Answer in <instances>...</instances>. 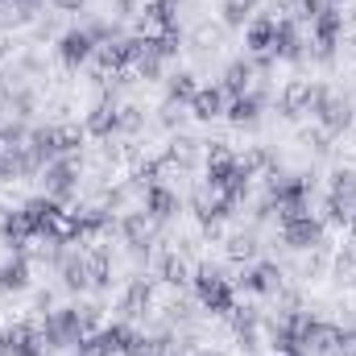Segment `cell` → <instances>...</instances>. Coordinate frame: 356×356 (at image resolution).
<instances>
[{"label": "cell", "instance_id": "cell-4", "mask_svg": "<svg viewBox=\"0 0 356 356\" xmlns=\"http://www.w3.org/2000/svg\"><path fill=\"white\" fill-rule=\"evenodd\" d=\"M21 211H25V224H29L33 236H58V220H63V203H58V199L38 195V199H29Z\"/></svg>", "mask_w": 356, "mask_h": 356}, {"label": "cell", "instance_id": "cell-45", "mask_svg": "<svg viewBox=\"0 0 356 356\" xmlns=\"http://www.w3.org/2000/svg\"><path fill=\"white\" fill-rule=\"evenodd\" d=\"M191 315H195V311H191L186 298H175V302L166 307V319H170V323H191Z\"/></svg>", "mask_w": 356, "mask_h": 356}, {"label": "cell", "instance_id": "cell-44", "mask_svg": "<svg viewBox=\"0 0 356 356\" xmlns=\"http://www.w3.org/2000/svg\"><path fill=\"white\" fill-rule=\"evenodd\" d=\"M75 315H79L83 332H95V327H99V307H95V302H75Z\"/></svg>", "mask_w": 356, "mask_h": 356}, {"label": "cell", "instance_id": "cell-41", "mask_svg": "<svg viewBox=\"0 0 356 356\" xmlns=\"http://www.w3.org/2000/svg\"><path fill=\"white\" fill-rule=\"evenodd\" d=\"M298 141H302V145H307L311 154H319V158H323V154L332 149V133H323V129H307V133H302Z\"/></svg>", "mask_w": 356, "mask_h": 356}, {"label": "cell", "instance_id": "cell-55", "mask_svg": "<svg viewBox=\"0 0 356 356\" xmlns=\"http://www.w3.org/2000/svg\"><path fill=\"white\" fill-rule=\"evenodd\" d=\"M4 8H8V0H0V13H4Z\"/></svg>", "mask_w": 356, "mask_h": 356}, {"label": "cell", "instance_id": "cell-51", "mask_svg": "<svg viewBox=\"0 0 356 356\" xmlns=\"http://www.w3.org/2000/svg\"><path fill=\"white\" fill-rule=\"evenodd\" d=\"M54 8H63V13H79L83 8V0H50Z\"/></svg>", "mask_w": 356, "mask_h": 356}, {"label": "cell", "instance_id": "cell-6", "mask_svg": "<svg viewBox=\"0 0 356 356\" xmlns=\"http://www.w3.org/2000/svg\"><path fill=\"white\" fill-rule=\"evenodd\" d=\"M282 245H290V249H298V253L323 249V220L302 216V220H294V224H282Z\"/></svg>", "mask_w": 356, "mask_h": 356}, {"label": "cell", "instance_id": "cell-32", "mask_svg": "<svg viewBox=\"0 0 356 356\" xmlns=\"http://www.w3.org/2000/svg\"><path fill=\"white\" fill-rule=\"evenodd\" d=\"M253 8H257V0H224V25L245 29L253 21Z\"/></svg>", "mask_w": 356, "mask_h": 356}, {"label": "cell", "instance_id": "cell-8", "mask_svg": "<svg viewBox=\"0 0 356 356\" xmlns=\"http://www.w3.org/2000/svg\"><path fill=\"white\" fill-rule=\"evenodd\" d=\"M236 282H241L249 294H277V290L286 286V277H282V266H273V261H253V266L245 269Z\"/></svg>", "mask_w": 356, "mask_h": 356}, {"label": "cell", "instance_id": "cell-25", "mask_svg": "<svg viewBox=\"0 0 356 356\" xmlns=\"http://www.w3.org/2000/svg\"><path fill=\"white\" fill-rule=\"evenodd\" d=\"M224 116L232 120V124H257V116H261V95L257 91H249V95H236L228 108H224Z\"/></svg>", "mask_w": 356, "mask_h": 356}, {"label": "cell", "instance_id": "cell-7", "mask_svg": "<svg viewBox=\"0 0 356 356\" xmlns=\"http://www.w3.org/2000/svg\"><path fill=\"white\" fill-rule=\"evenodd\" d=\"M0 344L13 356H42L46 353V336H42V327H33V323H8L4 336H0Z\"/></svg>", "mask_w": 356, "mask_h": 356}, {"label": "cell", "instance_id": "cell-31", "mask_svg": "<svg viewBox=\"0 0 356 356\" xmlns=\"http://www.w3.org/2000/svg\"><path fill=\"white\" fill-rule=\"evenodd\" d=\"M141 129H145V112H141L137 104H124V108L116 112V133H120V137H137Z\"/></svg>", "mask_w": 356, "mask_h": 356}, {"label": "cell", "instance_id": "cell-5", "mask_svg": "<svg viewBox=\"0 0 356 356\" xmlns=\"http://www.w3.org/2000/svg\"><path fill=\"white\" fill-rule=\"evenodd\" d=\"M42 175H46L42 178V182H46V195L58 199V203H67V199L79 191V162H75V158H54Z\"/></svg>", "mask_w": 356, "mask_h": 356}, {"label": "cell", "instance_id": "cell-1", "mask_svg": "<svg viewBox=\"0 0 356 356\" xmlns=\"http://www.w3.org/2000/svg\"><path fill=\"white\" fill-rule=\"evenodd\" d=\"M311 116H315V120H319V129H323V133H332V137L348 133V129L356 124L353 99H348V95H332V91L319 88V83H315V99H311Z\"/></svg>", "mask_w": 356, "mask_h": 356}, {"label": "cell", "instance_id": "cell-29", "mask_svg": "<svg viewBox=\"0 0 356 356\" xmlns=\"http://www.w3.org/2000/svg\"><path fill=\"white\" fill-rule=\"evenodd\" d=\"M29 149H33V158H38L42 166H50V162L58 158V145H54V124L33 129V133H29Z\"/></svg>", "mask_w": 356, "mask_h": 356}, {"label": "cell", "instance_id": "cell-18", "mask_svg": "<svg viewBox=\"0 0 356 356\" xmlns=\"http://www.w3.org/2000/svg\"><path fill=\"white\" fill-rule=\"evenodd\" d=\"M83 261H88L91 286L95 290H108L112 286V249L108 245H91L88 253H83Z\"/></svg>", "mask_w": 356, "mask_h": 356}, {"label": "cell", "instance_id": "cell-33", "mask_svg": "<svg viewBox=\"0 0 356 356\" xmlns=\"http://www.w3.org/2000/svg\"><path fill=\"white\" fill-rule=\"evenodd\" d=\"M195 149H199V141L186 137V133H178V137H170V145H166V158H170L175 166H191V162H195Z\"/></svg>", "mask_w": 356, "mask_h": 356}, {"label": "cell", "instance_id": "cell-13", "mask_svg": "<svg viewBox=\"0 0 356 356\" xmlns=\"http://www.w3.org/2000/svg\"><path fill=\"white\" fill-rule=\"evenodd\" d=\"M307 42L298 38V21H290V17H282L277 21V29H273V58H286V63H298L307 50H302Z\"/></svg>", "mask_w": 356, "mask_h": 356}, {"label": "cell", "instance_id": "cell-19", "mask_svg": "<svg viewBox=\"0 0 356 356\" xmlns=\"http://www.w3.org/2000/svg\"><path fill=\"white\" fill-rule=\"evenodd\" d=\"M29 224H25V211H4L0 216V241L13 249V253H25V241H29Z\"/></svg>", "mask_w": 356, "mask_h": 356}, {"label": "cell", "instance_id": "cell-39", "mask_svg": "<svg viewBox=\"0 0 356 356\" xmlns=\"http://www.w3.org/2000/svg\"><path fill=\"white\" fill-rule=\"evenodd\" d=\"M319 8H323V0H286L290 21H315V17H319Z\"/></svg>", "mask_w": 356, "mask_h": 356}, {"label": "cell", "instance_id": "cell-22", "mask_svg": "<svg viewBox=\"0 0 356 356\" xmlns=\"http://www.w3.org/2000/svg\"><path fill=\"white\" fill-rule=\"evenodd\" d=\"M273 29H277L273 17H253V21L245 25V46H249L253 54H269V50H273Z\"/></svg>", "mask_w": 356, "mask_h": 356}, {"label": "cell", "instance_id": "cell-42", "mask_svg": "<svg viewBox=\"0 0 356 356\" xmlns=\"http://www.w3.org/2000/svg\"><path fill=\"white\" fill-rule=\"evenodd\" d=\"M186 116H191V112H186V104L166 99V108H162V116H158V120H162V129H182V124H186Z\"/></svg>", "mask_w": 356, "mask_h": 356}, {"label": "cell", "instance_id": "cell-2", "mask_svg": "<svg viewBox=\"0 0 356 356\" xmlns=\"http://www.w3.org/2000/svg\"><path fill=\"white\" fill-rule=\"evenodd\" d=\"M195 282V294H199V302L207 307V311H216V315H228L232 307H236V298H232V286H228V277H224V269L211 266V261H203L199 273L191 277Z\"/></svg>", "mask_w": 356, "mask_h": 356}, {"label": "cell", "instance_id": "cell-12", "mask_svg": "<svg viewBox=\"0 0 356 356\" xmlns=\"http://www.w3.org/2000/svg\"><path fill=\"white\" fill-rule=\"evenodd\" d=\"M311 99H315V83H307V79H290L282 95H277V108H282V116H307L311 112Z\"/></svg>", "mask_w": 356, "mask_h": 356}, {"label": "cell", "instance_id": "cell-30", "mask_svg": "<svg viewBox=\"0 0 356 356\" xmlns=\"http://www.w3.org/2000/svg\"><path fill=\"white\" fill-rule=\"evenodd\" d=\"M166 91H170V99H175V104H186V108H191V99H195L199 83H195V75H191V71H175V75L166 79Z\"/></svg>", "mask_w": 356, "mask_h": 356}, {"label": "cell", "instance_id": "cell-36", "mask_svg": "<svg viewBox=\"0 0 356 356\" xmlns=\"http://www.w3.org/2000/svg\"><path fill=\"white\" fill-rule=\"evenodd\" d=\"M232 175H236V162H207V186L211 191H228V182H232Z\"/></svg>", "mask_w": 356, "mask_h": 356}, {"label": "cell", "instance_id": "cell-11", "mask_svg": "<svg viewBox=\"0 0 356 356\" xmlns=\"http://www.w3.org/2000/svg\"><path fill=\"white\" fill-rule=\"evenodd\" d=\"M58 58H63L67 67H83L88 58H95V42H91L88 29H67V33L58 38Z\"/></svg>", "mask_w": 356, "mask_h": 356}, {"label": "cell", "instance_id": "cell-46", "mask_svg": "<svg viewBox=\"0 0 356 356\" xmlns=\"http://www.w3.org/2000/svg\"><path fill=\"white\" fill-rule=\"evenodd\" d=\"M207 162H236V154L228 149V141H211L207 145Z\"/></svg>", "mask_w": 356, "mask_h": 356}, {"label": "cell", "instance_id": "cell-34", "mask_svg": "<svg viewBox=\"0 0 356 356\" xmlns=\"http://www.w3.org/2000/svg\"><path fill=\"white\" fill-rule=\"evenodd\" d=\"M353 207L348 199H340V195H327V203H323V220L327 224H336V228H348V220H353Z\"/></svg>", "mask_w": 356, "mask_h": 356}, {"label": "cell", "instance_id": "cell-9", "mask_svg": "<svg viewBox=\"0 0 356 356\" xmlns=\"http://www.w3.org/2000/svg\"><path fill=\"white\" fill-rule=\"evenodd\" d=\"M154 224H166V220H175L178 211H182V199H178V191H170L166 182H158V186H149L145 191V207H141Z\"/></svg>", "mask_w": 356, "mask_h": 356}, {"label": "cell", "instance_id": "cell-58", "mask_svg": "<svg viewBox=\"0 0 356 356\" xmlns=\"http://www.w3.org/2000/svg\"><path fill=\"white\" fill-rule=\"evenodd\" d=\"M0 124H4V120H0Z\"/></svg>", "mask_w": 356, "mask_h": 356}, {"label": "cell", "instance_id": "cell-38", "mask_svg": "<svg viewBox=\"0 0 356 356\" xmlns=\"http://www.w3.org/2000/svg\"><path fill=\"white\" fill-rule=\"evenodd\" d=\"M133 67H137V75H141V79H162V58H158V54H149V50H145V42H141V54H137V63H133Z\"/></svg>", "mask_w": 356, "mask_h": 356}, {"label": "cell", "instance_id": "cell-47", "mask_svg": "<svg viewBox=\"0 0 356 356\" xmlns=\"http://www.w3.org/2000/svg\"><path fill=\"white\" fill-rule=\"evenodd\" d=\"M108 8H112V21H116V17H133V13H141L137 0H108Z\"/></svg>", "mask_w": 356, "mask_h": 356}, {"label": "cell", "instance_id": "cell-24", "mask_svg": "<svg viewBox=\"0 0 356 356\" xmlns=\"http://www.w3.org/2000/svg\"><path fill=\"white\" fill-rule=\"evenodd\" d=\"M25 286H29V261H25V253H13V257L0 266V294L25 290Z\"/></svg>", "mask_w": 356, "mask_h": 356}, {"label": "cell", "instance_id": "cell-53", "mask_svg": "<svg viewBox=\"0 0 356 356\" xmlns=\"http://www.w3.org/2000/svg\"><path fill=\"white\" fill-rule=\"evenodd\" d=\"M348 228H353V232H356V207H353V220H348Z\"/></svg>", "mask_w": 356, "mask_h": 356}, {"label": "cell", "instance_id": "cell-28", "mask_svg": "<svg viewBox=\"0 0 356 356\" xmlns=\"http://www.w3.org/2000/svg\"><path fill=\"white\" fill-rule=\"evenodd\" d=\"M83 137H88V129H79V124H54L58 158H75V154H79V145H83Z\"/></svg>", "mask_w": 356, "mask_h": 356}, {"label": "cell", "instance_id": "cell-15", "mask_svg": "<svg viewBox=\"0 0 356 356\" xmlns=\"http://www.w3.org/2000/svg\"><path fill=\"white\" fill-rule=\"evenodd\" d=\"M162 29V33H170L178 29V0H149L145 8H141V38H145V29Z\"/></svg>", "mask_w": 356, "mask_h": 356}, {"label": "cell", "instance_id": "cell-16", "mask_svg": "<svg viewBox=\"0 0 356 356\" xmlns=\"http://www.w3.org/2000/svg\"><path fill=\"white\" fill-rule=\"evenodd\" d=\"M120 236H124V245L129 249H137V245H154V220L145 216V211H129V216H120Z\"/></svg>", "mask_w": 356, "mask_h": 356}, {"label": "cell", "instance_id": "cell-14", "mask_svg": "<svg viewBox=\"0 0 356 356\" xmlns=\"http://www.w3.org/2000/svg\"><path fill=\"white\" fill-rule=\"evenodd\" d=\"M149 307H154V282H149V277H133L129 290H124V298H120L124 319H145Z\"/></svg>", "mask_w": 356, "mask_h": 356}, {"label": "cell", "instance_id": "cell-43", "mask_svg": "<svg viewBox=\"0 0 356 356\" xmlns=\"http://www.w3.org/2000/svg\"><path fill=\"white\" fill-rule=\"evenodd\" d=\"M327 266H332L327 253H323V249H311V257L302 261V273H307V277H319V273H327Z\"/></svg>", "mask_w": 356, "mask_h": 356}, {"label": "cell", "instance_id": "cell-40", "mask_svg": "<svg viewBox=\"0 0 356 356\" xmlns=\"http://www.w3.org/2000/svg\"><path fill=\"white\" fill-rule=\"evenodd\" d=\"M75 356H112V348H108V340H104L99 332H88V336L75 344Z\"/></svg>", "mask_w": 356, "mask_h": 356}, {"label": "cell", "instance_id": "cell-49", "mask_svg": "<svg viewBox=\"0 0 356 356\" xmlns=\"http://www.w3.org/2000/svg\"><path fill=\"white\" fill-rule=\"evenodd\" d=\"M216 38H220V33H216L211 25H199V29H195V46H203V50H207V46H216Z\"/></svg>", "mask_w": 356, "mask_h": 356}, {"label": "cell", "instance_id": "cell-37", "mask_svg": "<svg viewBox=\"0 0 356 356\" xmlns=\"http://www.w3.org/2000/svg\"><path fill=\"white\" fill-rule=\"evenodd\" d=\"M332 195H340V199L356 203V170L353 166H340V170L332 175Z\"/></svg>", "mask_w": 356, "mask_h": 356}, {"label": "cell", "instance_id": "cell-54", "mask_svg": "<svg viewBox=\"0 0 356 356\" xmlns=\"http://www.w3.org/2000/svg\"><path fill=\"white\" fill-rule=\"evenodd\" d=\"M0 356H13V353H8V348H4V344H0Z\"/></svg>", "mask_w": 356, "mask_h": 356}, {"label": "cell", "instance_id": "cell-23", "mask_svg": "<svg viewBox=\"0 0 356 356\" xmlns=\"http://www.w3.org/2000/svg\"><path fill=\"white\" fill-rule=\"evenodd\" d=\"M253 75H257V71H253V63L236 58V63H228V71H224V83H220V88H224V95H232V99H236V95H249Z\"/></svg>", "mask_w": 356, "mask_h": 356}, {"label": "cell", "instance_id": "cell-21", "mask_svg": "<svg viewBox=\"0 0 356 356\" xmlns=\"http://www.w3.org/2000/svg\"><path fill=\"white\" fill-rule=\"evenodd\" d=\"M224 88H199L195 91V99H191V116L195 120H216V116H224Z\"/></svg>", "mask_w": 356, "mask_h": 356}, {"label": "cell", "instance_id": "cell-56", "mask_svg": "<svg viewBox=\"0 0 356 356\" xmlns=\"http://www.w3.org/2000/svg\"><path fill=\"white\" fill-rule=\"evenodd\" d=\"M353 33H356V17H353Z\"/></svg>", "mask_w": 356, "mask_h": 356}, {"label": "cell", "instance_id": "cell-57", "mask_svg": "<svg viewBox=\"0 0 356 356\" xmlns=\"http://www.w3.org/2000/svg\"><path fill=\"white\" fill-rule=\"evenodd\" d=\"M0 336H4V327H0Z\"/></svg>", "mask_w": 356, "mask_h": 356}, {"label": "cell", "instance_id": "cell-20", "mask_svg": "<svg viewBox=\"0 0 356 356\" xmlns=\"http://www.w3.org/2000/svg\"><path fill=\"white\" fill-rule=\"evenodd\" d=\"M311 29H315V42H336V46H340V33H344V13H340L336 4H323V8H319V17L311 21Z\"/></svg>", "mask_w": 356, "mask_h": 356}, {"label": "cell", "instance_id": "cell-10", "mask_svg": "<svg viewBox=\"0 0 356 356\" xmlns=\"http://www.w3.org/2000/svg\"><path fill=\"white\" fill-rule=\"evenodd\" d=\"M116 99H112V88H104V99L95 104L88 112V120H83V129H88V137H99V141H108V137H116Z\"/></svg>", "mask_w": 356, "mask_h": 356}, {"label": "cell", "instance_id": "cell-52", "mask_svg": "<svg viewBox=\"0 0 356 356\" xmlns=\"http://www.w3.org/2000/svg\"><path fill=\"white\" fill-rule=\"evenodd\" d=\"M195 356H224V353H216V348H199Z\"/></svg>", "mask_w": 356, "mask_h": 356}, {"label": "cell", "instance_id": "cell-48", "mask_svg": "<svg viewBox=\"0 0 356 356\" xmlns=\"http://www.w3.org/2000/svg\"><path fill=\"white\" fill-rule=\"evenodd\" d=\"M236 348H241V353H257V327L236 332Z\"/></svg>", "mask_w": 356, "mask_h": 356}, {"label": "cell", "instance_id": "cell-26", "mask_svg": "<svg viewBox=\"0 0 356 356\" xmlns=\"http://www.w3.org/2000/svg\"><path fill=\"white\" fill-rule=\"evenodd\" d=\"M158 277H162L166 286H186V282H191V266H186V257H182L178 249L162 253V257H158Z\"/></svg>", "mask_w": 356, "mask_h": 356}, {"label": "cell", "instance_id": "cell-35", "mask_svg": "<svg viewBox=\"0 0 356 356\" xmlns=\"http://www.w3.org/2000/svg\"><path fill=\"white\" fill-rule=\"evenodd\" d=\"M228 323H232V332L257 327V323H261V311H257V307H249V302H236V307L228 311Z\"/></svg>", "mask_w": 356, "mask_h": 356}, {"label": "cell", "instance_id": "cell-3", "mask_svg": "<svg viewBox=\"0 0 356 356\" xmlns=\"http://www.w3.org/2000/svg\"><path fill=\"white\" fill-rule=\"evenodd\" d=\"M42 336H46V348H75L88 332H83L75 307H58V311L42 315Z\"/></svg>", "mask_w": 356, "mask_h": 356}, {"label": "cell", "instance_id": "cell-27", "mask_svg": "<svg viewBox=\"0 0 356 356\" xmlns=\"http://www.w3.org/2000/svg\"><path fill=\"white\" fill-rule=\"evenodd\" d=\"M257 232H249V228H241V232H232L228 241H224V253H228V261H257Z\"/></svg>", "mask_w": 356, "mask_h": 356}, {"label": "cell", "instance_id": "cell-50", "mask_svg": "<svg viewBox=\"0 0 356 356\" xmlns=\"http://www.w3.org/2000/svg\"><path fill=\"white\" fill-rule=\"evenodd\" d=\"M38 311H42V315H50V311H54V294H50V290H42V294H38Z\"/></svg>", "mask_w": 356, "mask_h": 356}, {"label": "cell", "instance_id": "cell-17", "mask_svg": "<svg viewBox=\"0 0 356 356\" xmlns=\"http://www.w3.org/2000/svg\"><path fill=\"white\" fill-rule=\"evenodd\" d=\"M58 269H63V286H67V290L83 294V290L91 286V273H88V261H83V253L67 249V253H63V261H58Z\"/></svg>", "mask_w": 356, "mask_h": 356}]
</instances>
